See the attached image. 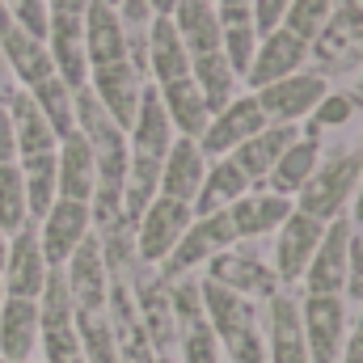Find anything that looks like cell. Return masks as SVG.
Segmentation results:
<instances>
[{
    "label": "cell",
    "instance_id": "f546056e",
    "mask_svg": "<svg viewBox=\"0 0 363 363\" xmlns=\"http://www.w3.org/2000/svg\"><path fill=\"white\" fill-rule=\"evenodd\" d=\"M26 93L34 97V106L47 118V127L55 131V140H64V135L77 131V89H68L60 77H47L43 85H34V89H26Z\"/></svg>",
    "mask_w": 363,
    "mask_h": 363
},
{
    "label": "cell",
    "instance_id": "836d02e7",
    "mask_svg": "<svg viewBox=\"0 0 363 363\" xmlns=\"http://www.w3.org/2000/svg\"><path fill=\"white\" fill-rule=\"evenodd\" d=\"M330 13H334V0H291L283 13V30L296 34L300 43H313L330 26Z\"/></svg>",
    "mask_w": 363,
    "mask_h": 363
},
{
    "label": "cell",
    "instance_id": "b9f144b4",
    "mask_svg": "<svg viewBox=\"0 0 363 363\" xmlns=\"http://www.w3.org/2000/svg\"><path fill=\"white\" fill-rule=\"evenodd\" d=\"M355 228H363V165H359V182H355V194H351V216H347Z\"/></svg>",
    "mask_w": 363,
    "mask_h": 363
},
{
    "label": "cell",
    "instance_id": "6da1fadb",
    "mask_svg": "<svg viewBox=\"0 0 363 363\" xmlns=\"http://www.w3.org/2000/svg\"><path fill=\"white\" fill-rule=\"evenodd\" d=\"M359 165H363V152H355V148L334 152L330 161H317L313 178L300 186V194L291 199V207L304 211V216H313V220H321V224L347 216L355 182H359Z\"/></svg>",
    "mask_w": 363,
    "mask_h": 363
},
{
    "label": "cell",
    "instance_id": "d590c367",
    "mask_svg": "<svg viewBox=\"0 0 363 363\" xmlns=\"http://www.w3.org/2000/svg\"><path fill=\"white\" fill-rule=\"evenodd\" d=\"M4 13L13 17V26L47 43V0H4Z\"/></svg>",
    "mask_w": 363,
    "mask_h": 363
},
{
    "label": "cell",
    "instance_id": "3957f363",
    "mask_svg": "<svg viewBox=\"0 0 363 363\" xmlns=\"http://www.w3.org/2000/svg\"><path fill=\"white\" fill-rule=\"evenodd\" d=\"M237 237H233V224H228V211H216V216H194L190 228L182 233V241L169 250V258L157 267V274L169 283L182 274H194L199 267H207L216 254L233 250Z\"/></svg>",
    "mask_w": 363,
    "mask_h": 363
},
{
    "label": "cell",
    "instance_id": "5b68a950",
    "mask_svg": "<svg viewBox=\"0 0 363 363\" xmlns=\"http://www.w3.org/2000/svg\"><path fill=\"white\" fill-rule=\"evenodd\" d=\"M194 211L190 203H174V199H152L144 207V216L131 224V241H135V262L144 267H161L169 258V250L182 241V233L190 228Z\"/></svg>",
    "mask_w": 363,
    "mask_h": 363
},
{
    "label": "cell",
    "instance_id": "816d5d0a",
    "mask_svg": "<svg viewBox=\"0 0 363 363\" xmlns=\"http://www.w3.org/2000/svg\"><path fill=\"white\" fill-rule=\"evenodd\" d=\"M0 304H4V287H0Z\"/></svg>",
    "mask_w": 363,
    "mask_h": 363
},
{
    "label": "cell",
    "instance_id": "d6a6232c",
    "mask_svg": "<svg viewBox=\"0 0 363 363\" xmlns=\"http://www.w3.org/2000/svg\"><path fill=\"white\" fill-rule=\"evenodd\" d=\"M258 30H254V21H233V26H220V55L228 60V68L237 72V81L250 72V64H254V51H258Z\"/></svg>",
    "mask_w": 363,
    "mask_h": 363
},
{
    "label": "cell",
    "instance_id": "bcb514c9",
    "mask_svg": "<svg viewBox=\"0 0 363 363\" xmlns=\"http://www.w3.org/2000/svg\"><path fill=\"white\" fill-rule=\"evenodd\" d=\"M347 97H351L355 106H363V77H359V85H355V93H347Z\"/></svg>",
    "mask_w": 363,
    "mask_h": 363
},
{
    "label": "cell",
    "instance_id": "30bf717a",
    "mask_svg": "<svg viewBox=\"0 0 363 363\" xmlns=\"http://www.w3.org/2000/svg\"><path fill=\"white\" fill-rule=\"evenodd\" d=\"M325 77H317V72H291V77H283V81H274L267 89H258V106H262V114H267V123H287V127H296L300 118H308L313 114V106L325 97Z\"/></svg>",
    "mask_w": 363,
    "mask_h": 363
},
{
    "label": "cell",
    "instance_id": "db71d44e",
    "mask_svg": "<svg viewBox=\"0 0 363 363\" xmlns=\"http://www.w3.org/2000/svg\"><path fill=\"white\" fill-rule=\"evenodd\" d=\"M211 4H216V0H211Z\"/></svg>",
    "mask_w": 363,
    "mask_h": 363
},
{
    "label": "cell",
    "instance_id": "e0dca14e",
    "mask_svg": "<svg viewBox=\"0 0 363 363\" xmlns=\"http://www.w3.org/2000/svg\"><path fill=\"white\" fill-rule=\"evenodd\" d=\"M174 140H178V131H174V123H169L161 97H157L152 85H144L140 106H135V118H131V127H127V152L148 157V161H165V152H169Z\"/></svg>",
    "mask_w": 363,
    "mask_h": 363
},
{
    "label": "cell",
    "instance_id": "4dcf8cb0",
    "mask_svg": "<svg viewBox=\"0 0 363 363\" xmlns=\"http://www.w3.org/2000/svg\"><path fill=\"white\" fill-rule=\"evenodd\" d=\"M174 355H178V363H224L220 338H216V330H211L207 317L182 321L178 325V342H174Z\"/></svg>",
    "mask_w": 363,
    "mask_h": 363
},
{
    "label": "cell",
    "instance_id": "681fc988",
    "mask_svg": "<svg viewBox=\"0 0 363 363\" xmlns=\"http://www.w3.org/2000/svg\"><path fill=\"white\" fill-rule=\"evenodd\" d=\"M355 330L363 334V304H359V317H355Z\"/></svg>",
    "mask_w": 363,
    "mask_h": 363
},
{
    "label": "cell",
    "instance_id": "5bb4252c",
    "mask_svg": "<svg viewBox=\"0 0 363 363\" xmlns=\"http://www.w3.org/2000/svg\"><path fill=\"white\" fill-rule=\"evenodd\" d=\"M144 85H152V81H144L127 60H118V64H106V68H89V85H85V89H89L93 97H97V106L127 131L131 118H135V106H140Z\"/></svg>",
    "mask_w": 363,
    "mask_h": 363
},
{
    "label": "cell",
    "instance_id": "7a4b0ae2",
    "mask_svg": "<svg viewBox=\"0 0 363 363\" xmlns=\"http://www.w3.org/2000/svg\"><path fill=\"white\" fill-rule=\"evenodd\" d=\"M38 351H43V363H85L81 334H77V308L60 271L47 274V287L38 296Z\"/></svg>",
    "mask_w": 363,
    "mask_h": 363
},
{
    "label": "cell",
    "instance_id": "c3c4849f",
    "mask_svg": "<svg viewBox=\"0 0 363 363\" xmlns=\"http://www.w3.org/2000/svg\"><path fill=\"white\" fill-rule=\"evenodd\" d=\"M157 363H178V355H157Z\"/></svg>",
    "mask_w": 363,
    "mask_h": 363
},
{
    "label": "cell",
    "instance_id": "f5cc1de1",
    "mask_svg": "<svg viewBox=\"0 0 363 363\" xmlns=\"http://www.w3.org/2000/svg\"><path fill=\"white\" fill-rule=\"evenodd\" d=\"M26 363H34V359H26Z\"/></svg>",
    "mask_w": 363,
    "mask_h": 363
},
{
    "label": "cell",
    "instance_id": "74e56055",
    "mask_svg": "<svg viewBox=\"0 0 363 363\" xmlns=\"http://www.w3.org/2000/svg\"><path fill=\"white\" fill-rule=\"evenodd\" d=\"M291 0H250V17H254V30L258 34H271L283 26V13H287Z\"/></svg>",
    "mask_w": 363,
    "mask_h": 363
},
{
    "label": "cell",
    "instance_id": "7402d4cb",
    "mask_svg": "<svg viewBox=\"0 0 363 363\" xmlns=\"http://www.w3.org/2000/svg\"><path fill=\"white\" fill-rule=\"evenodd\" d=\"M38 355V300H13L0 304V359L26 363Z\"/></svg>",
    "mask_w": 363,
    "mask_h": 363
},
{
    "label": "cell",
    "instance_id": "7dc6e473",
    "mask_svg": "<svg viewBox=\"0 0 363 363\" xmlns=\"http://www.w3.org/2000/svg\"><path fill=\"white\" fill-rule=\"evenodd\" d=\"M4 254H9V233H0V267H4Z\"/></svg>",
    "mask_w": 363,
    "mask_h": 363
},
{
    "label": "cell",
    "instance_id": "8fae6325",
    "mask_svg": "<svg viewBox=\"0 0 363 363\" xmlns=\"http://www.w3.org/2000/svg\"><path fill=\"white\" fill-rule=\"evenodd\" d=\"M304 60H308V43H300L283 26L271 30V34H262L258 51H254V64L241 77L245 93H258V89H267V85H274V81H283V77H291V72H304Z\"/></svg>",
    "mask_w": 363,
    "mask_h": 363
},
{
    "label": "cell",
    "instance_id": "e575fe53",
    "mask_svg": "<svg viewBox=\"0 0 363 363\" xmlns=\"http://www.w3.org/2000/svg\"><path fill=\"white\" fill-rule=\"evenodd\" d=\"M351 114H355V101H351L347 93H325V97L313 106L304 135H317V140H321L325 127H342V123H351Z\"/></svg>",
    "mask_w": 363,
    "mask_h": 363
},
{
    "label": "cell",
    "instance_id": "d4e9b609",
    "mask_svg": "<svg viewBox=\"0 0 363 363\" xmlns=\"http://www.w3.org/2000/svg\"><path fill=\"white\" fill-rule=\"evenodd\" d=\"M317 161H321V140H317V135H296V140L283 148V157L274 161V169L267 174V182H262L258 190H271V194H283V199H296L300 186L313 178Z\"/></svg>",
    "mask_w": 363,
    "mask_h": 363
},
{
    "label": "cell",
    "instance_id": "11a10c76",
    "mask_svg": "<svg viewBox=\"0 0 363 363\" xmlns=\"http://www.w3.org/2000/svg\"><path fill=\"white\" fill-rule=\"evenodd\" d=\"M0 363H4V359H0Z\"/></svg>",
    "mask_w": 363,
    "mask_h": 363
},
{
    "label": "cell",
    "instance_id": "8992f818",
    "mask_svg": "<svg viewBox=\"0 0 363 363\" xmlns=\"http://www.w3.org/2000/svg\"><path fill=\"white\" fill-rule=\"evenodd\" d=\"M267 127V114H262V106H258V97L254 93H237L224 110H216L211 118H207V127H203V135L194 140L199 144V152L207 157V161H216V157H233L250 135H258Z\"/></svg>",
    "mask_w": 363,
    "mask_h": 363
},
{
    "label": "cell",
    "instance_id": "ac0fdd59",
    "mask_svg": "<svg viewBox=\"0 0 363 363\" xmlns=\"http://www.w3.org/2000/svg\"><path fill=\"white\" fill-rule=\"evenodd\" d=\"M0 51H4V64H9L17 89H34L47 77H55L51 55H47V43L34 38V34H26L21 26H13V17L0 26Z\"/></svg>",
    "mask_w": 363,
    "mask_h": 363
},
{
    "label": "cell",
    "instance_id": "ab89813d",
    "mask_svg": "<svg viewBox=\"0 0 363 363\" xmlns=\"http://www.w3.org/2000/svg\"><path fill=\"white\" fill-rule=\"evenodd\" d=\"M89 0H47V17H85Z\"/></svg>",
    "mask_w": 363,
    "mask_h": 363
},
{
    "label": "cell",
    "instance_id": "f1b7e54d",
    "mask_svg": "<svg viewBox=\"0 0 363 363\" xmlns=\"http://www.w3.org/2000/svg\"><path fill=\"white\" fill-rule=\"evenodd\" d=\"M190 81H194V89H199V97H203L207 114L224 110V106L237 97V72L228 68V60H224L220 51L194 55V60H190Z\"/></svg>",
    "mask_w": 363,
    "mask_h": 363
},
{
    "label": "cell",
    "instance_id": "ee69618b",
    "mask_svg": "<svg viewBox=\"0 0 363 363\" xmlns=\"http://www.w3.org/2000/svg\"><path fill=\"white\" fill-rule=\"evenodd\" d=\"M174 4H178V0H148V9H152L157 17H169V13H174Z\"/></svg>",
    "mask_w": 363,
    "mask_h": 363
},
{
    "label": "cell",
    "instance_id": "44dd1931",
    "mask_svg": "<svg viewBox=\"0 0 363 363\" xmlns=\"http://www.w3.org/2000/svg\"><path fill=\"white\" fill-rule=\"evenodd\" d=\"M81 30H85V60H89V68H106V64L127 60V30L118 21V9H110L101 0H89Z\"/></svg>",
    "mask_w": 363,
    "mask_h": 363
},
{
    "label": "cell",
    "instance_id": "2e32d148",
    "mask_svg": "<svg viewBox=\"0 0 363 363\" xmlns=\"http://www.w3.org/2000/svg\"><path fill=\"white\" fill-rule=\"evenodd\" d=\"M85 17H47V55L55 77L68 89H85L89 85V60H85Z\"/></svg>",
    "mask_w": 363,
    "mask_h": 363
},
{
    "label": "cell",
    "instance_id": "4fadbf2b",
    "mask_svg": "<svg viewBox=\"0 0 363 363\" xmlns=\"http://www.w3.org/2000/svg\"><path fill=\"white\" fill-rule=\"evenodd\" d=\"M203 279H211V283H220V287H228V291H237L245 300H271L274 291H279V279H274L271 267L258 254H245L237 245L224 250V254H216L207 262V274Z\"/></svg>",
    "mask_w": 363,
    "mask_h": 363
},
{
    "label": "cell",
    "instance_id": "f35d334b",
    "mask_svg": "<svg viewBox=\"0 0 363 363\" xmlns=\"http://www.w3.org/2000/svg\"><path fill=\"white\" fill-rule=\"evenodd\" d=\"M17 148H13V123H9V106L0 101V165H13Z\"/></svg>",
    "mask_w": 363,
    "mask_h": 363
},
{
    "label": "cell",
    "instance_id": "ba28073f",
    "mask_svg": "<svg viewBox=\"0 0 363 363\" xmlns=\"http://www.w3.org/2000/svg\"><path fill=\"white\" fill-rule=\"evenodd\" d=\"M47 258H43V245H38V228L34 220L26 228H17L9 237V254H4V267H0V287L4 296L13 300H38L43 287H47Z\"/></svg>",
    "mask_w": 363,
    "mask_h": 363
},
{
    "label": "cell",
    "instance_id": "484cf974",
    "mask_svg": "<svg viewBox=\"0 0 363 363\" xmlns=\"http://www.w3.org/2000/svg\"><path fill=\"white\" fill-rule=\"evenodd\" d=\"M144 47H148V81L152 85L190 77V55H186V47H182V38H178V30H174L169 17H152L148 21Z\"/></svg>",
    "mask_w": 363,
    "mask_h": 363
},
{
    "label": "cell",
    "instance_id": "d6986e66",
    "mask_svg": "<svg viewBox=\"0 0 363 363\" xmlns=\"http://www.w3.org/2000/svg\"><path fill=\"white\" fill-rule=\"evenodd\" d=\"M287 216H291V199L271 194V190H245V194L228 207V224H233L237 245H241V241H254V237L279 233V224H283Z\"/></svg>",
    "mask_w": 363,
    "mask_h": 363
},
{
    "label": "cell",
    "instance_id": "7bdbcfd3",
    "mask_svg": "<svg viewBox=\"0 0 363 363\" xmlns=\"http://www.w3.org/2000/svg\"><path fill=\"white\" fill-rule=\"evenodd\" d=\"M13 93H17V81H13V72H9V64H4V51H0V101L9 106Z\"/></svg>",
    "mask_w": 363,
    "mask_h": 363
},
{
    "label": "cell",
    "instance_id": "52a82bcc",
    "mask_svg": "<svg viewBox=\"0 0 363 363\" xmlns=\"http://www.w3.org/2000/svg\"><path fill=\"white\" fill-rule=\"evenodd\" d=\"M38 228V245H43V258L51 271H64V262L77 254V245L93 233V216L89 203H72V199H55L47 207L43 220H34Z\"/></svg>",
    "mask_w": 363,
    "mask_h": 363
},
{
    "label": "cell",
    "instance_id": "277c9868",
    "mask_svg": "<svg viewBox=\"0 0 363 363\" xmlns=\"http://www.w3.org/2000/svg\"><path fill=\"white\" fill-rule=\"evenodd\" d=\"M300 334L308 347V363H338L342 342L351 334V304L342 296H304Z\"/></svg>",
    "mask_w": 363,
    "mask_h": 363
},
{
    "label": "cell",
    "instance_id": "603a6c76",
    "mask_svg": "<svg viewBox=\"0 0 363 363\" xmlns=\"http://www.w3.org/2000/svg\"><path fill=\"white\" fill-rule=\"evenodd\" d=\"M55 199H72V203L93 199V152L81 131L64 135L55 148Z\"/></svg>",
    "mask_w": 363,
    "mask_h": 363
},
{
    "label": "cell",
    "instance_id": "8d00e7d4",
    "mask_svg": "<svg viewBox=\"0 0 363 363\" xmlns=\"http://www.w3.org/2000/svg\"><path fill=\"white\" fill-rule=\"evenodd\" d=\"M342 300L363 304V228H351V250H347V283H342Z\"/></svg>",
    "mask_w": 363,
    "mask_h": 363
},
{
    "label": "cell",
    "instance_id": "7c38bea8",
    "mask_svg": "<svg viewBox=\"0 0 363 363\" xmlns=\"http://www.w3.org/2000/svg\"><path fill=\"white\" fill-rule=\"evenodd\" d=\"M321 233H325V224L313 220V216H304V211H296V207H291V216L279 224V237H274V279H279L283 287L296 283V279H304L313 254H317Z\"/></svg>",
    "mask_w": 363,
    "mask_h": 363
},
{
    "label": "cell",
    "instance_id": "9a60e30c",
    "mask_svg": "<svg viewBox=\"0 0 363 363\" xmlns=\"http://www.w3.org/2000/svg\"><path fill=\"white\" fill-rule=\"evenodd\" d=\"M64 283H68V296H72V308H106V296H110V271H106V254H101V241L97 233H89L77 254L64 262Z\"/></svg>",
    "mask_w": 363,
    "mask_h": 363
},
{
    "label": "cell",
    "instance_id": "f907efd6",
    "mask_svg": "<svg viewBox=\"0 0 363 363\" xmlns=\"http://www.w3.org/2000/svg\"><path fill=\"white\" fill-rule=\"evenodd\" d=\"M101 4H110V9H118V4H123V0H101Z\"/></svg>",
    "mask_w": 363,
    "mask_h": 363
},
{
    "label": "cell",
    "instance_id": "60d3db41",
    "mask_svg": "<svg viewBox=\"0 0 363 363\" xmlns=\"http://www.w3.org/2000/svg\"><path fill=\"white\" fill-rule=\"evenodd\" d=\"M338 363H363V334H359V330H351V334H347Z\"/></svg>",
    "mask_w": 363,
    "mask_h": 363
},
{
    "label": "cell",
    "instance_id": "83f0119b",
    "mask_svg": "<svg viewBox=\"0 0 363 363\" xmlns=\"http://www.w3.org/2000/svg\"><path fill=\"white\" fill-rule=\"evenodd\" d=\"M245 190H254V186H250V178L233 165V157H216V161H207V174H203V186H199L190 211H194V216L228 211Z\"/></svg>",
    "mask_w": 363,
    "mask_h": 363
},
{
    "label": "cell",
    "instance_id": "1f68e13d",
    "mask_svg": "<svg viewBox=\"0 0 363 363\" xmlns=\"http://www.w3.org/2000/svg\"><path fill=\"white\" fill-rule=\"evenodd\" d=\"M30 224V207H26V182L17 161L13 165H0V233H17Z\"/></svg>",
    "mask_w": 363,
    "mask_h": 363
},
{
    "label": "cell",
    "instance_id": "f6af8a7d",
    "mask_svg": "<svg viewBox=\"0 0 363 363\" xmlns=\"http://www.w3.org/2000/svg\"><path fill=\"white\" fill-rule=\"evenodd\" d=\"M220 9H250V0H216Z\"/></svg>",
    "mask_w": 363,
    "mask_h": 363
},
{
    "label": "cell",
    "instance_id": "4316f807",
    "mask_svg": "<svg viewBox=\"0 0 363 363\" xmlns=\"http://www.w3.org/2000/svg\"><path fill=\"white\" fill-rule=\"evenodd\" d=\"M169 21H174V30H178V38L190 60L220 51V17H216L211 0H178Z\"/></svg>",
    "mask_w": 363,
    "mask_h": 363
},
{
    "label": "cell",
    "instance_id": "ffe728a7",
    "mask_svg": "<svg viewBox=\"0 0 363 363\" xmlns=\"http://www.w3.org/2000/svg\"><path fill=\"white\" fill-rule=\"evenodd\" d=\"M203 174H207V157L199 152L194 140L178 135L161 161V182H157V194L161 199H174V203H194L199 186H203Z\"/></svg>",
    "mask_w": 363,
    "mask_h": 363
},
{
    "label": "cell",
    "instance_id": "9c48e42d",
    "mask_svg": "<svg viewBox=\"0 0 363 363\" xmlns=\"http://www.w3.org/2000/svg\"><path fill=\"white\" fill-rule=\"evenodd\" d=\"M351 220L338 216L325 224L321 241H317V254L304 271V296H342V283H347V250H351Z\"/></svg>",
    "mask_w": 363,
    "mask_h": 363
},
{
    "label": "cell",
    "instance_id": "cb8c5ba5",
    "mask_svg": "<svg viewBox=\"0 0 363 363\" xmlns=\"http://www.w3.org/2000/svg\"><path fill=\"white\" fill-rule=\"evenodd\" d=\"M300 135V127H287V123H267L258 135H250L237 152H233V165L250 178V186L258 190L262 182H267V174L274 169V161L283 157V148L291 144Z\"/></svg>",
    "mask_w": 363,
    "mask_h": 363
}]
</instances>
